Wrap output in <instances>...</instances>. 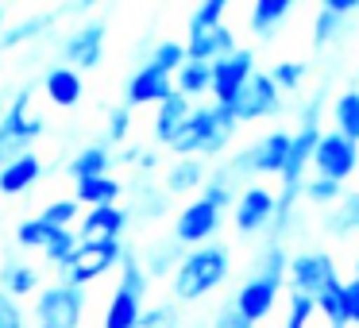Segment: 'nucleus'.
<instances>
[{
  "instance_id": "obj_1",
  "label": "nucleus",
  "mask_w": 359,
  "mask_h": 328,
  "mask_svg": "<svg viewBox=\"0 0 359 328\" xmlns=\"http://www.w3.org/2000/svg\"><path fill=\"white\" fill-rule=\"evenodd\" d=\"M240 120L232 116V109L224 104H209V109H194L178 135H174L170 151L182 158H194V155H217L220 147L228 143V135L236 132Z\"/></svg>"
},
{
  "instance_id": "obj_2",
  "label": "nucleus",
  "mask_w": 359,
  "mask_h": 328,
  "mask_svg": "<svg viewBox=\"0 0 359 328\" xmlns=\"http://www.w3.org/2000/svg\"><path fill=\"white\" fill-rule=\"evenodd\" d=\"M228 278V251L220 243H205L194 247L174 271V297L178 301H201L205 294Z\"/></svg>"
},
{
  "instance_id": "obj_3",
  "label": "nucleus",
  "mask_w": 359,
  "mask_h": 328,
  "mask_svg": "<svg viewBox=\"0 0 359 328\" xmlns=\"http://www.w3.org/2000/svg\"><path fill=\"white\" fill-rule=\"evenodd\" d=\"M286 266H290V259L282 255V247H271L266 251L263 271H259L251 282L240 286V294H236L232 305H236V313H240L248 324H259V320L271 317L274 301H278V289H282V278H286Z\"/></svg>"
},
{
  "instance_id": "obj_4",
  "label": "nucleus",
  "mask_w": 359,
  "mask_h": 328,
  "mask_svg": "<svg viewBox=\"0 0 359 328\" xmlns=\"http://www.w3.org/2000/svg\"><path fill=\"white\" fill-rule=\"evenodd\" d=\"M27 101H32V93L20 89L8 109L0 112V163H8V158H16V155H27L32 143L47 132V120L27 112Z\"/></svg>"
},
{
  "instance_id": "obj_5",
  "label": "nucleus",
  "mask_w": 359,
  "mask_h": 328,
  "mask_svg": "<svg viewBox=\"0 0 359 328\" xmlns=\"http://www.w3.org/2000/svg\"><path fill=\"white\" fill-rule=\"evenodd\" d=\"M86 313V289L55 282L35 294V328H78Z\"/></svg>"
},
{
  "instance_id": "obj_6",
  "label": "nucleus",
  "mask_w": 359,
  "mask_h": 328,
  "mask_svg": "<svg viewBox=\"0 0 359 328\" xmlns=\"http://www.w3.org/2000/svg\"><path fill=\"white\" fill-rule=\"evenodd\" d=\"M320 143V132L317 124H313V116H305L302 132L290 139V155H286V166H282V197H278V224H286L290 217V205H294V197L305 189V178L302 170L313 163V151H317Z\"/></svg>"
},
{
  "instance_id": "obj_7",
  "label": "nucleus",
  "mask_w": 359,
  "mask_h": 328,
  "mask_svg": "<svg viewBox=\"0 0 359 328\" xmlns=\"http://www.w3.org/2000/svg\"><path fill=\"white\" fill-rule=\"evenodd\" d=\"M313 166H317L320 178L340 186V182H348L359 166V143L344 139L340 132H320V143H317V151H313Z\"/></svg>"
},
{
  "instance_id": "obj_8",
  "label": "nucleus",
  "mask_w": 359,
  "mask_h": 328,
  "mask_svg": "<svg viewBox=\"0 0 359 328\" xmlns=\"http://www.w3.org/2000/svg\"><path fill=\"white\" fill-rule=\"evenodd\" d=\"M120 259H124V243H81V251H78V259H74L70 266H66V278L62 282H70V286H78V289H86L89 282H97L101 274H109L112 266H120Z\"/></svg>"
},
{
  "instance_id": "obj_9",
  "label": "nucleus",
  "mask_w": 359,
  "mask_h": 328,
  "mask_svg": "<svg viewBox=\"0 0 359 328\" xmlns=\"http://www.w3.org/2000/svg\"><path fill=\"white\" fill-rule=\"evenodd\" d=\"M251 78H255V55H251V50H236V55H228V58H217V62H212V89H209L212 101L232 104Z\"/></svg>"
},
{
  "instance_id": "obj_10",
  "label": "nucleus",
  "mask_w": 359,
  "mask_h": 328,
  "mask_svg": "<svg viewBox=\"0 0 359 328\" xmlns=\"http://www.w3.org/2000/svg\"><path fill=\"white\" fill-rule=\"evenodd\" d=\"M217 228H220V209L209 205L205 197H197V201H189L186 209L178 212V220H174V243L205 247V243L217 235Z\"/></svg>"
},
{
  "instance_id": "obj_11",
  "label": "nucleus",
  "mask_w": 359,
  "mask_h": 328,
  "mask_svg": "<svg viewBox=\"0 0 359 328\" xmlns=\"http://www.w3.org/2000/svg\"><path fill=\"white\" fill-rule=\"evenodd\" d=\"M104 35H109V27L101 24V20H93V24H81L78 32L66 35L62 43V58L66 66H74V70H97L104 58Z\"/></svg>"
},
{
  "instance_id": "obj_12",
  "label": "nucleus",
  "mask_w": 359,
  "mask_h": 328,
  "mask_svg": "<svg viewBox=\"0 0 359 328\" xmlns=\"http://www.w3.org/2000/svg\"><path fill=\"white\" fill-rule=\"evenodd\" d=\"M336 274L332 259L325 251H305V255H294L286 266V278L294 286V294H305V297H317L325 289V282Z\"/></svg>"
},
{
  "instance_id": "obj_13",
  "label": "nucleus",
  "mask_w": 359,
  "mask_h": 328,
  "mask_svg": "<svg viewBox=\"0 0 359 328\" xmlns=\"http://www.w3.org/2000/svg\"><path fill=\"white\" fill-rule=\"evenodd\" d=\"M278 93L282 89L271 81V74H255V78L243 86V93L236 97L232 104H224V109H232V116L240 120H259V116H271V112H278Z\"/></svg>"
},
{
  "instance_id": "obj_14",
  "label": "nucleus",
  "mask_w": 359,
  "mask_h": 328,
  "mask_svg": "<svg viewBox=\"0 0 359 328\" xmlns=\"http://www.w3.org/2000/svg\"><path fill=\"white\" fill-rule=\"evenodd\" d=\"M274 217H278V197H274L271 189H263V186L243 189L240 201H236V232H243V235L263 232Z\"/></svg>"
},
{
  "instance_id": "obj_15",
  "label": "nucleus",
  "mask_w": 359,
  "mask_h": 328,
  "mask_svg": "<svg viewBox=\"0 0 359 328\" xmlns=\"http://www.w3.org/2000/svg\"><path fill=\"white\" fill-rule=\"evenodd\" d=\"M128 228V209L120 205H104V209H86L78 220V240L81 243H116Z\"/></svg>"
},
{
  "instance_id": "obj_16",
  "label": "nucleus",
  "mask_w": 359,
  "mask_h": 328,
  "mask_svg": "<svg viewBox=\"0 0 359 328\" xmlns=\"http://www.w3.org/2000/svg\"><path fill=\"white\" fill-rule=\"evenodd\" d=\"M170 93H174V78H166L163 70H155V66L143 62L140 70L128 78L124 104H128V109H140V104H155V109H158Z\"/></svg>"
},
{
  "instance_id": "obj_17",
  "label": "nucleus",
  "mask_w": 359,
  "mask_h": 328,
  "mask_svg": "<svg viewBox=\"0 0 359 328\" xmlns=\"http://www.w3.org/2000/svg\"><path fill=\"white\" fill-rule=\"evenodd\" d=\"M236 50H240V47H236V35L228 32L224 24L189 32V43H186V58H189V62H205V66H212L217 58L236 55Z\"/></svg>"
},
{
  "instance_id": "obj_18",
  "label": "nucleus",
  "mask_w": 359,
  "mask_h": 328,
  "mask_svg": "<svg viewBox=\"0 0 359 328\" xmlns=\"http://www.w3.org/2000/svg\"><path fill=\"white\" fill-rule=\"evenodd\" d=\"M290 139H294V135L271 132L266 139H259L255 147L240 158V166H248V170H255V174H278L282 178V166H286V155H290Z\"/></svg>"
},
{
  "instance_id": "obj_19",
  "label": "nucleus",
  "mask_w": 359,
  "mask_h": 328,
  "mask_svg": "<svg viewBox=\"0 0 359 328\" xmlns=\"http://www.w3.org/2000/svg\"><path fill=\"white\" fill-rule=\"evenodd\" d=\"M39 178H43V163H39L35 151L16 155V158H8V163H0V193H4V197L27 193Z\"/></svg>"
},
{
  "instance_id": "obj_20",
  "label": "nucleus",
  "mask_w": 359,
  "mask_h": 328,
  "mask_svg": "<svg viewBox=\"0 0 359 328\" xmlns=\"http://www.w3.org/2000/svg\"><path fill=\"white\" fill-rule=\"evenodd\" d=\"M43 93H47V101L55 104V109H74V104L81 101V93H86V81H81V74L74 70V66L58 62L47 70V78H43Z\"/></svg>"
},
{
  "instance_id": "obj_21",
  "label": "nucleus",
  "mask_w": 359,
  "mask_h": 328,
  "mask_svg": "<svg viewBox=\"0 0 359 328\" xmlns=\"http://www.w3.org/2000/svg\"><path fill=\"white\" fill-rule=\"evenodd\" d=\"M189 112H194V104H189V97H182L178 89H174V93L166 97L163 104H158V112H155V139L170 147V143H174V135H178L182 128H186Z\"/></svg>"
},
{
  "instance_id": "obj_22",
  "label": "nucleus",
  "mask_w": 359,
  "mask_h": 328,
  "mask_svg": "<svg viewBox=\"0 0 359 328\" xmlns=\"http://www.w3.org/2000/svg\"><path fill=\"white\" fill-rule=\"evenodd\" d=\"M140 317H143V297L124 286L112 289L109 309H104V328H140Z\"/></svg>"
},
{
  "instance_id": "obj_23",
  "label": "nucleus",
  "mask_w": 359,
  "mask_h": 328,
  "mask_svg": "<svg viewBox=\"0 0 359 328\" xmlns=\"http://www.w3.org/2000/svg\"><path fill=\"white\" fill-rule=\"evenodd\" d=\"M124 186H120L112 174L104 178H86V182H74V201L86 205V209H104V205H116Z\"/></svg>"
},
{
  "instance_id": "obj_24",
  "label": "nucleus",
  "mask_w": 359,
  "mask_h": 328,
  "mask_svg": "<svg viewBox=\"0 0 359 328\" xmlns=\"http://www.w3.org/2000/svg\"><path fill=\"white\" fill-rule=\"evenodd\" d=\"M0 289L8 297H32L39 294V271H35L32 263H20V259H12V263L0 266Z\"/></svg>"
},
{
  "instance_id": "obj_25",
  "label": "nucleus",
  "mask_w": 359,
  "mask_h": 328,
  "mask_svg": "<svg viewBox=\"0 0 359 328\" xmlns=\"http://www.w3.org/2000/svg\"><path fill=\"white\" fill-rule=\"evenodd\" d=\"M109 166H112V155H109V147L104 143H93V147H81L78 155L70 158V178L74 182H86V178H104L109 174Z\"/></svg>"
},
{
  "instance_id": "obj_26",
  "label": "nucleus",
  "mask_w": 359,
  "mask_h": 328,
  "mask_svg": "<svg viewBox=\"0 0 359 328\" xmlns=\"http://www.w3.org/2000/svg\"><path fill=\"white\" fill-rule=\"evenodd\" d=\"M78 251H81L78 232H74V228H62V232H50L47 247H43V259H47L50 266H58V271H66V266L78 259Z\"/></svg>"
},
{
  "instance_id": "obj_27",
  "label": "nucleus",
  "mask_w": 359,
  "mask_h": 328,
  "mask_svg": "<svg viewBox=\"0 0 359 328\" xmlns=\"http://www.w3.org/2000/svg\"><path fill=\"white\" fill-rule=\"evenodd\" d=\"M174 89H178L182 97H201V93H209V89H212V66L189 62V58H186V66L174 74Z\"/></svg>"
},
{
  "instance_id": "obj_28",
  "label": "nucleus",
  "mask_w": 359,
  "mask_h": 328,
  "mask_svg": "<svg viewBox=\"0 0 359 328\" xmlns=\"http://www.w3.org/2000/svg\"><path fill=\"white\" fill-rule=\"evenodd\" d=\"M313 305H317V313H325L332 328H344V282L336 278V274L325 282V289L313 297Z\"/></svg>"
},
{
  "instance_id": "obj_29",
  "label": "nucleus",
  "mask_w": 359,
  "mask_h": 328,
  "mask_svg": "<svg viewBox=\"0 0 359 328\" xmlns=\"http://www.w3.org/2000/svg\"><path fill=\"white\" fill-rule=\"evenodd\" d=\"M205 182V166L197 163V158H182V163L170 166V174H166V189L170 193H186V189H197Z\"/></svg>"
},
{
  "instance_id": "obj_30",
  "label": "nucleus",
  "mask_w": 359,
  "mask_h": 328,
  "mask_svg": "<svg viewBox=\"0 0 359 328\" xmlns=\"http://www.w3.org/2000/svg\"><path fill=\"white\" fill-rule=\"evenodd\" d=\"M290 12V0H255L251 8V32L255 35H271L278 20H286Z\"/></svg>"
},
{
  "instance_id": "obj_31",
  "label": "nucleus",
  "mask_w": 359,
  "mask_h": 328,
  "mask_svg": "<svg viewBox=\"0 0 359 328\" xmlns=\"http://www.w3.org/2000/svg\"><path fill=\"white\" fill-rule=\"evenodd\" d=\"M336 132L344 135V139L359 143V93L351 89V93H340V101H336Z\"/></svg>"
},
{
  "instance_id": "obj_32",
  "label": "nucleus",
  "mask_w": 359,
  "mask_h": 328,
  "mask_svg": "<svg viewBox=\"0 0 359 328\" xmlns=\"http://www.w3.org/2000/svg\"><path fill=\"white\" fill-rule=\"evenodd\" d=\"M39 220L47 228H55V232H62V228H74L81 220V205L74 201V197H62V201H50L47 209L39 212Z\"/></svg>"
},
{
  "instance_id": "obj_33",
  "label": "nucleus",
  "mask_w": 359,
  "mask_h": 328,
  "mask_svg": "<svg viewBox=\"0 0 359 328\" xmlns=\"http://www.w3.org/2000/svg\"><path fill=\"white\" fill-rule=\"evenodd\" d=\"M147 66H155V70H163L166 78H174V74H178L182 66H186V47H182V43H174V39L158 43L155 55L147 58Z\"/></svg>"
},
{
  "instance_id": "obj_34",
  "label": "nucleus",
  "mask_w": 359,
  "mask_h": 328,
  "mask_svg": "<svg viewBox=\"0 0 359 328\" xmlns=\"http://www.w3.org/2000/svg\"><path fill=\"white\" fill-rule=\"evenodd\" d=\"M50 232H55V228H47L39 217H27V220H20V224H16V243H20V247H27V251H32V247L43 251V247H47V240H50Z\"/></svg>"
},
{
  "instance_id": "obj_35",
  "label": "nucleus",
  "mask_w": 359,
  "mask_h": 328,
  "mask_svg": "<svg viewBox=\"0 0 359 328\" xmlns=\"http://www.w3.org/2000/svg\"><path fill=\"white\" fill-rule=\"evenodd\" d=\"M50 24H55V16H50V12H47V16H35V20H24V24H16L8 35H0V47H4V50L20 47V43L35 39V35H39L43 27H50Z\"/></svg>"
},
{
  "instance_id": "obj_36",
  "label": "nucleus",
  "mask_w": 359,
  "mask_h": 328,
  "mask_svg": "<svg viewBox=\"0 0 359 328\" xmlns=\"http://www.w3.org/2000/svg\"><path fill=\"white\" fill-rule=\"evenodd\" d=\"M120 286L132 289V294H147V271L140 266V259L132 255V251H124V259H120Z\"/></svg>"
},
{
  "instance_id": "obj_37",
  "label": "nucleus",
  "mask_w": 359,
  "mask_h": 328,
  "mask_svg": "<svg viewBox=\"0 0 359 328\" xmlns=\"http://www.w3.org/2000/svg\"><path fill=\"white\" fill-rule=\"evenodd\" d=\"M224 0H205L201 8L189 16V32H201V27H220V16H224Z\"/></svg>"
},
{
  "instance_id": "obj_38",
  "label": "nucleus",
  "mask_w": 359,
  "mask_h": 328,
  "mask_svg": "<svg viewBox=\"0 0 359 328\" xmlns=\"http://www.w3.org/2000/svg\"><path fill=\"white\" fill-rule=\"evenodd\" d=\"M313 313H317L313 297H305V294H290V313H286V324H282V328H305Z\"/></svg>"
},
{
  "instance_id": "obj_39",
  "label": "nucleus",
  "mask_w": 359,
  "mask_h": 328,
  "mask_svg": "<svg viewBox=\"0 0 359 328\" xmlns=\"http://www.w3.org/2000/svg\"><path fill=\"white\" fill-rule=\"evenodd\" d=\"M302 78H305V66L302 62H278L271 70V81L278 89H297V86H302Z\"/></svg>"
},
{
  "instance_id": "obj_40",
  "label": "nucleus",
  "mask_w": 359,
  "mask_h": 328,
  "mask_svg": "<svg viewBox=\"0 0 359 328\" xmlns=\"http://www.w3.org/2000/svg\"><path fill=\"white\" fill-rule=\"evenodd\" d=\"M140 328H178V313L174 305H158V309H143Z\"/></svg>"
},
{
  "instance_id": "obj_41",
  "label": "nucleus",
  "mask_w": 359,
  "mask_h": 328,
  "mask_svg": "<svg viewBox=\"0 0 359 328\" xmlns=\"http://www.w3.org/2000/svg\"><path fill=\"white\" fill-rule=\"evenodd\" d=\"M128 128H132V109H128V104H116V109L109 112V143H124Z\"/></svg>"
},
{
  "instance_id": "obj_42",
  "label": "nucleus",
  "mask_w": 359,
  "mask_h": 328,
  "mask_svg": "<svg viewBox=\"0 0 359 328\" xmlns=\"http://www.w3.org/2000/svg\"><path fill=\"white\" fill-rule=\"evenodd\" d=\"M0 328H27L20 301H16V297H8L4 289H0Z\"/></svg>"
},
{
  "instance_id": "obj_43",
  "label": "nucleus",
  "mask_w": 359,
  "mask_h": 328,
  "mask_svg": "<svg viewBox=\"0 0 359 328\" xmlns=\"http://www.w3.org/2000/svg\"><path fill=\"white\" fill-rule=\"evenodd\" d=\"M344 324L359 328V278L344 282Z\"/></svg>"
},
{
  "instance_id": "obj_44",
  "label": "nucleus",
  "mask_w": 359,
  "mask_h": 328,
  "mask_svg": "<svg viewBox=\"0 0 359 328\" xmlns=\"http://www.w3.org/2000/svg\"><path fill=\"white\" fill-rule=\"evenodd\" d=\"M205 201H209V205H217V209L220 212H224L228 209V205H232V186H224V182H220V178H212L209 182V186H205Z\"/></svg>"
},
{
  "instance_id": "obj_45",
  "label": "nucleus",
  "mask_w": 359,
  "mask_h": 328,
  "mask_svg": "<svg viewBox=\"0 0 359 328\" xmlns=\"http://www.w3.org/2000/svg\"><path fill=\"white\" fill-rule=\"evenodd\" d=\"M305 193L313 197V201H336L340 197V186L328 178H317V182H305Z\"/></svg>"
},
{
  "instance_id": "obj_46",
  "label": "nucleus",
  "mask_w": 359,
  "mask_h": 328,
  "mask_svg": "<svg viewBox=\"0 0 359 328\" xmlns=\"http://www.w3.org/2000/svg\"><path fill=\"white\" fill-rule=\"evenodd\" d=\"M340 217L344 220H336V228H359V197H348V205H344Z\"/></svg>"
},
{
  "instance_id": "obj_47",
  "label": "nucleus",
  "mask_w": 359,
  "mask_h": 328,
  "mask_svg": "<svg viewBox=\"0 0 359 328\" xmlns=\"http://www.w3.org/2000/svg\"><path fill=\"white\" fill-rule=\"evenodd\" d=\"M332 32H336V16L328 8H320V16H317V43L332 39Z\"/></svg>"
},
{
  "instance_id": "obj_48",
  "label": "nucleus",
  "mask_w": 359,
  "mask_h": 328,
  "mask_svg": "<svg viewBox=\"0 0 359 328\" xmlns=\"http://www.w3.org/2000/svg\"><path fill=\"white\" fill-rule=\"evenodd\" d=\"M355 4H359V0H325V8L332 12V16H344V12H351Z\"/></svg>"
},
{
  "instance_id": "obj_49",
  "label": "nucleus",
  "mask_w": 359,
  "mask_h": 328,
  "mask_svg": "<svg viewBox=\"0 0 359 328\" xmlns=\"http://www.w3.org/2000/svg\"><path fill=\"white\" fill-rule=\"evenodd\" d=\"M158 163V158L155 155H147V151H143V155H140V166H143V170H151V166H155Z\"/></svg>"
},
{
  "instance_id": "obj_50",
  "label": "nucleus",
  "mask_w": 359,
  "mask_h": 328,
  "mask_svg": "<svg viewBox=\"0 0 359 328\" xmlns=\"http://www.w3.org/2000/svg\"><path fill=\"white\" fill-rule=\"evenodd\" d=\"M0 27H4V8H0Z\"/></svg>"
},
{
  "instance_id": "obj_51",
  "label": "nucleus",
  "mask_w": 359,
  "mask_h": 328,
  "mask_svg": "<svg viewBox=\"0 0 359 328\" xmlns=\"http://www.w3.org/2000/svg\"><path fill=\"white\" fill-rule=\"evenodd\" d=\"M355 278H359V263H355Z\"/></svg>"
}]
</instances>
